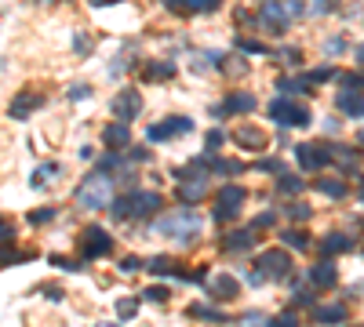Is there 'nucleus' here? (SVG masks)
<instances>
[{"label":"nucleus","instance_id":"nucleus-48","mask_svg":"<svg viewBox=\"0 0 364 327\" xmlns=\"http://www.w3.org/2000/svg\"><path fill=\"white\" fill-rule=\"evenodd\" d=\"M142 266H146V262H142V258H135V255L120 262V269H124V273H135V269H142Z\"/></svg>","mask_w":364,"mask_h":327},{"label":"nucleus","instance_id":"nucleus-7","mask_svg":"<svg viewBox=\"0 0 364 327\" xmlns=\"http://www.w3.org/2000/svg\"><path fill=\"white\" fill-rule=\"evenodd\" d=\"M295 160H299V168H303V171H317V175L331 164V157H328V150L321 142H299L295 145Z\"/></svg>","mask_w":364,"mask_h":327},{"label":"nucleus","instance_id":"nucleus-29","mask_svg":"<svg viewBox=\"0 0 364 327\" xmlns=\"http://www.w3.org/2000/svg\"><path fill=\"white\" fill-rule=\"evenodd\" d=\"M208 164H212L219 175H241V171H244V164H241V160H219L215 153H208Z\"/></svg>","mask_w":364,"mask_h":327},{"label":"nucleus","instance_id":"nucleus-40","mask_svg":"<svg viewBox=\"0 0 364 327\" xmlns=\"http://www.w3.org/2000/svg\"><path fill=\"white\" fill-rule=\"evenodd\" d=\"M266 327H299V320H295V313L288 309V313H277V317H270V324Z\"/></svg>","mask_w":364,"mask_h":327},{"label":"nucleus","instance_id":"nucleus-22","mask_svg":"<svg viewBox=\"0 0 364 327\" xmlns=\"http://www.w3.org/2000/svg\"><path fill=\"white\" fill-rule=\"evenodd\" d=\"M350 248H354V237H346V233H328L321 240V251L324 255H346Z\"/></svg>","mask_w":364,"mask_h":327},{"label":"nucleus","instance_id":"nucleus-16","mask_svg":"<svg viewBox=\"0 0 364 327\" xmlns=\"http://www.w3.org/2000/svg\"><path fill=\"white\" fill-rule=\"evenodd\" d=\"M102 142L109 145V150H128V145H132V131H128V124H124V120H113V124H109L106 131H102Z\"/></svg>","mask_w":364,"mask_h":327},{"label":"nucleus","instance_id":"nucleus-8","mask_svg":"<svg viewBox=\"0 0 364 327\" xmlns=\"http://www.w3.org/2000/svg\"><path fill=\"white\" fill-rule=\"evenodd\" d=\"M81 251H84V258H106L113 251V237H109L102 225H88L84 237H81Z\"/></svg>","mask_w":364,"mask_h":327},{"label":"nucleus","instance_id":"nucleus-52","mask_svg":"<svg viewBox=\"0 0 364 327\" xmlns=\"http://www.w3.org/2000/svg\"><path fill=\"white\" fill-rule=\"evenodd\" d=\"M223 138H226L223 131H212V135H208V145H212V150H215V145H223Z\"/></svg>","mask_w":364,"mask_h":327},{"label":"nucleus","instance_id":"nucleus-3","mask_svg":"<svg viewBox=\"0 0 364 327\" xmlns=\"http://www.w3.org/2000/svg\"><path fill=\"white\" fill-rule=\"evenodd\" d=\"M161 204H164L161 193H153V189H132L128 196H117L109 207H113L117 218H146V215H153V211H161Z\"/></svg>","mask_w":364,"mask_h":327},{"label":"nucleus","instance_id":"nucleus-45","mask_svg":"<svg viewBox=\"0 0 364 327\" xmlns=\"http://www.w3.org/2000/svg\"><path fill=\"white\" fill-rule=\"evenodd\" d=\"M73 40H77V44H73V51H77V55H88L91 47H95V44H91V37H88V33H77Z\"/></svg>","mask_w":364,"mask_h":327},{"label":"nucleus","instance_id":"nucleus-46","mask_svg":"<svg viewBox=\"0 0 364 327\" xmlns=\"http://www.w3.org/2000/svg\"><path fill=\"white\" fill-rule=\"evenodd\" d=\"M84 98H91V84H73L70 88V102H84Z\"/></svg>","mask_w":364,"mask_h":327},{"label":"nucleus","instance_id":"nucleus-51","mask_svg":"<svg viewBox=\"0 0 364 327\" xmlns=\"http://www.w3.org/2000/svg\"><path fill=\"white\" fill-rule=\"evenodd\" d=\"M328 51L339 55V51H342V37H331V40H328Z\"/></svg>","mask_w":364,"mask_h":327},{"label":"nucleus","instance_id":"nucleus-6","mask_svg":"<svg viewBox=\"0 0 364 327\" xmlns=\"http://www.w3.org/2000/svg\"><path fill=\"white\" fill-rule=\"evenodd\" d=\"M248 200V193H244V186H223L219 189V200H215V207H212V215L219 218V222H230V218H237V211H241V204Z\"/></svg>","mask_w":364,"mask_h":327},{"label":"nucleus","instance_id":"nucleus-1","mask_svg":"<svg viewBox=\"0 0 364 327\" xmlns=\"http://www.w3.org/2000/svg\"><path fill=\"white\" fill-rule=\"evenodd\" d=\"M113 189H117V182H113V175L109 171H91L81 186H77V207H84V211H102V207H109L113 204Z\"/></svg>","mask_w":364,"mask_h":327},{"label":"nucleus","instance_id":"nucleus-58","mask_svg":"<svg viewBox=\"0 0 364 327\" xmlns=\"http://www.w3.org/2000/svg\"><path fill=\"white\" fill-rule=\"evenodd\" d=\"M262 4H270V0H262Z\"/></svg>","mask_w":364,"mask_h":327},{"label":"nucleus","instance_id":"nucleus-41","mask_svg":"<svg viewBox=\"0 0 364 327\" xmlns=\"http://www.w3.org/2000/svg\"><path fill=\"white\" fill-rule=\"evenodd\" d=\"M22 258H33V251L22 255V251H8L4 244H0V266H11V262H22Z\"/></svg>","mask_w":364,"mask_h":327},{"label":"nucleus","instance_id":"nucleus-5","mask_svg":"<svg viewBox=\"0 0 364 327\" xmlns=\"http://www.w3.org/2000/svg\"><path fill=\"white\" fill-rule=\"evenodd\" d=\"M270 120H277V124H284V127H306L310 124V109L303 106V102H292V98H274L270 102Z\"/></svg>","mask_w":364,"mask_h":327},{"label":"nucleus","instance_id":"nucleus-56","mask_svg":"<svg viewBox=\"0 0 364 327\" xmlns=\"http://www.w3.org/2000/svg\"><path fill=\"white\" fill-rule=\"evenodd\" d=\"M357 142H361V145H364V127H361V131H357Z\"/></svg>","mask_w":364,"mask_h":327},{"label":"nucleus","instance_id":"nucleus-43","mask_svg":"<svg viewBox=\"0 0 364 327\" xmlns=\"http://www.w3.org/2000/svg\"><path fill=\"white\" fill-rule=\"evenodd\" d=\"M313 84H324V80H331V77H339V73H331V65H317V70H310L306 73Z\"/></svg>","mask_w":364,"mask_h":327},{"label":"nucleus","instance_id":"nucleus-11","mask_svg":"<svg viewBox=\"0 0 364 327\" xmlns=\"http://www.w3.org/2000/svg\"><path fill=\"white\" fill-rule=\"evenodd\" d=\"M259 269H262L266 276H274V280H284L288 273H295V269H292V255L280 251V248L262 251V255H259Z\"/></svg>","mask_w":364,"mask_h":327},{"label":"nucleus","instance_id":"nucleus-55","mask_svg":"<svg viewBox=\"0 0 364 327\" xmlns=\"http://www.w3.org/2000/svg\"><path fill=\"white\" fill-rule=\"evenodd\" d=\"M357 62H361V65H364V44H361V47H357Z\"/></svg>","mask_w":364,"mask_h":327},{"label":"nucleus","instance_id":"nucleus-9","mask_svg":"<svg viewBox=\"0 0 364 327\" xmlns=\"http://www.w3.org/2000/svg\"><path fill=\"white\" fill-rule=\"evenodd\" d=\"M204 291H208L215 302H233L237 291H241V284H237L233 273H208V276H204Z\"/></svg>","mask_w":364,"mask_h":327},{"label":"nucleus","instance_id":"nucleus-42","mask_svg":"<svg viewBox=\"0 0 364 327\" xmlns=\"http://www.w3.org/2000/svg\"><path fill=\"white\" fill-rule=\"evenodd\" d=\"M55 218V207H37V211H29V222L33 225H44V222H52Z\"/></svg>","mask_w":364,"mask_h":327},{"label":"nucleus","instance_id":"nucleus-34","mask_svg":"<svg viewBox=\"0 0 364 327\" xmlns=\"http://www.w3.org/2000/svg\"><path fill=\"white\" fill-rule=\"evenodd\" d=\"M113 305H117V317H120V320H132V317L139 313V302H135V298H117Z\"/></svg>","mask_w":364,"mask_h":327},{"label":"nucleus","instance_id":"nucleus-19","mask_svg":"<svg viewBox=\"0 0 364 327\" xmlns=\"http://www.w3.org/2000/svg\"><path fill=\"white\" fill-rule=\"evenodd\" d=\"M335 106H339V113H346V117H364V95L361 91L342 88L339 98H335Z\"/></svg>","mask_w":364,"mask_h":327},{"label":"nucleus","instance_id":"nucleus-2","mask_svg":"<svg viewBox=\"0 0 364 327\" xmlns=\"http://www.w3.org/2000/svg\"><path fill=\"white\" fill-rule=\"evenodd\" d=\"M157 233L175 240V244H193L204 233V218L193 211H175V215H161L157 218Z\"/></svg>","mask_w":364,"mask_h":327},{"label":"nucleus","instance_id":"nucleus-26","mask_svg":"<svg viewBox=\"0 0 364 327\" xmlns=\"http://www.w3.org/2000/svg\"><path fill=\"white\" fill-rule=\"evenodd\" d=\"M317 189L324 196H331V200H342V196H346V182H342V178H317Z\"/></svg>","mask_w":364,"mask_h":327},{"label":"nucleus","instance_id":"nucleus-53","mask_svg":"<svg viewBox=\"0 0 364 327\" xmlns=\"http://www.w3.org/2000/svg\"><path fill=\"white\" fill-rule=\"evenodd\" d=\"M91 8H106V4H117V0H88Z\"/></svg>","mask_w":364,"mask_h":327},{"label":"nucleus","instance_id":"nucleus-44","mask_svg":"<svg viewBox=\"0 0 364 327\" xmlns=\"http://www.w3.org/2000/svg\"><path fill=\"white\" fill-rule=\"evenodd\" d=\"M266 324H270V320H262L259 313H244L241 320H237L233 327H266Z\"/></svg>","mask_w":364,"mask_h":327},{"label":"nucleus","instance_id":"nucleus-28","mask_svg":"<svg viewBox=\"0 0 364 327\" xmlns=\"http://www.w3.org/2000/svg\"><path fill=\"white\" fill-rule=\"evenodd\" d=\"M280 240L288 244L292 251H306V248H310V237L303 233V229H284V233H280Z\"/></svg>","mask_w":364,"mask_h":327},{"label":"nucleus","instance_id":"nucleus-4","mask_svg":"<svg viewBox=\"0 0 364 327\" xmlns=\"http://www.w3.org/2000/svg\"><path fill=\"white\" fill-rule=\"evenodd\" d=\"M303 11V0H284V4H262V11H259V22L270 29V33H284L292 26V19Z\"/></svg>","mask_w":364,"mask_h":327},{"label":"nucleus","instance_id":"nucleus-18","mask_svg":"<svg viewBox=\"0 0 364 327\" xmlns=\"http://www.w3.org/2000/svg\"><path fill=\"white\" fill-rule=\"evenodd\" d=\"M204 196H208V178H189V182H182V186H179V200H182L186 207L200 204Z\"/></svg>","mask_w":364,"mask_h":327},{"label":"nucleus","instance_id":"nucleus-36","mask_svg":"<svg viewBox=\"0 0 364 327\" xmlns=\"http://www.w3.org/2000/svg\"><path fill=\"white\" fill-rule=\"evenodd\" d=\"M339 84L350 91H364V73H339Z\"/></svg>","mask_w":364,"mask_h":327},{"label":"nucleus","instance_id":"nucleus-13","mask_svg":"<svg viewBox=\"0 0 364 327\" xmlns=\"http://www.w3.org/2000/svg\"><path fill=\"white\" fill-rule=\"evenodd\" d=\"M266 131L262 127H233V145H241L248 153H262L266 150Z\"/></svg>","mask_w":364,"mask_h":327},{"label":"nucleus","instance_id":"nucleus-25","mask_svg":"<svg viewBox=\"0 0 364 327\" xmlns=\"http://www.w3.org/2000/svg\"><path fill=\"white\" fill-rule=\"evenodd\" d=\"M313 320L317 324H342L346 305H313Z\"/></svg>","mask_w":364,"mask_h":327},{"label":"nucleus","instance_id":"nucleus-17","mask_svg":"<svg viewBox=\"0 0 364 327\" xmlns=\"http://www.w3.org/2000/svg\"><path fill=\"white\" fill-rule=\"evenodd\" d=\"M310 284L313 287H335L339 284V269H335V262H317V266L310 269Z\"/></svg>","mask_w":364,"mask_h":327},{"label":"nucleus","instance_id":"nucleus-20","mask_svg":"<svg viewBox=\"0 0 364 327\" xmlns=\"http://www.w3.org/2000/svg\"><path fill=\"white\" fill-rule=\"evenodd\" d=\"M40 106H44V98H40V95H33V91H22V95L11 102V117H15V120H26L29 113H33V109H40Z\"/></svg>","mask_w":364,"mask_h":327},{"label":"nucleus","instance_id":"nucleus-31","mask_svg":"<svg viewBox=\"0 0 364 327\" xmlns=\"http://www.w3.org/2000/svg\"><path fill=\"white\" fill-rule=\"evenodd\" d=\"M189 317L208 320V324H226V313H219V309H212V305H193V309H189Z\"/></svg>","mask_w":364,"mask_h":327},{"label":"nucleus","instance_id":"nucleus-12","mask_svg":"<svg viewBox=\"0 0 364 327\" xmlns=\"http://www.w3.org/2000/svg\"><path fill=\"white\" fill-rule=\"evenodd\" d=\"M142 113V98H139V91L135 88H124V91H117V98H113V117L117 120H135Z\"/></svg>","mask_w":364,"mask_h":327},{"label":"nucleus","instance_id":"nucleus-30","mask_svg":"<svg viewBox=\"0 0 364 327\" xmlns=\"http://www.w3.org/2000/svg\"><path fill=\"white\" fill-rule=\"evenodd\" d=\"M277 193L299 196V193H303V178H299V175H280V178H277Z\"/></svg>","mask_w":364,"mask_h":327},{"label":"nucleus","instance_id":"nucleus-35","mask_svg":"<svg viewBox=\"0 0 364 327\" xmlns=\"http://www.w3.org/2000/svg\"><path fill=\"white\" fill-rule=\"evenodd\" d=\"M146 266H150L153 273H161V276H168L171 269H175V262H171L168 255H157V258H150V262H146Z\"/></svg>","mask_w":364,"mask_h":327},{"label":"nucleus","instance_id":"nucleus-27","mask_svg":"<svg viewBox=\"0 0 364 327\" xmlns=\"http://www.w3.org/2000/svg\"><path fill=\"white\" fill-rule=\"evenodd\" d=\"M142 77H146V80H168V77H175V65L150 62V65H142Z\"/></svg>","mask_w":364,"mask_h":327},{"label":"nucleus","instance_id":"nucleus-49","mask_svg":"<svg viewBox=\"0 0 364 327\" xmlns=\"http://www.w3.org/2000/svg\"><path fill=\"white\" fill-rule=\"evenodd\" d=\"M274 225V211H262V215L255 218V229H270Z\"/></svg>","mask_w":364,"mask_h":327},{"label":"nucleus","instance_id":"nucleus-37","mask_svg":"<svg viewBox=\"0 0 364 327\" xmlns=\"http://www.w3.org/2000/svg\"><path fill=\"white\" fill-rule=\"evenodd\" d=\"M237 47H241V51H248V55H266V51H270L266 44L251 40V37H241V40H237Z\"/></svg>","mask_w":364,"mask_h":327},{"label":"nucleus","instance_id":"nucleus-24","mask_svg":"<svg viewBox=\"0 0 364 327\" xmlns=\"http://www.w3.org/2000/svg\"><path fill=\"white\" fill-rule=\"evenodd\" d=\"M52 178H62V168H58V164H40V168L33 171V178H29V186H33V189H47Z\"/></svg>","mask_w":364,"mask_h":327},{"label":"nucleus","instance_id":"nucleus-32","mask_svg":"<svg viewBox=\"0 0 364 327\" xmlns=\"http://www.w3.org/2000/svg\"><path fill=\"white\" fill-rule=\"evenodd\" d=\"M219 62H226V55H219V51H204L193 58V73H204V65H219Z\"/></svg>","mask_w":364,"mask_h":327},{"label":"nucleus","instance_id":"nucleus-21","mask_svg":"<svg viewBox=\"0 0 364 327\" xmlns=\"http://www.w3.org/2000/svg\"><path fill=\"white\" fill-rule=\"evenodd\" d=\"M255 233H259L255 225H251V229H237V233H230V237L223 240V248H226V251H248L251 244H255Z\"/></svg>","mask_w":364,"mask_h":327},{"label":"nucleus","instance_id":"nucleus-47","mask_svg":"<svg viewBox=\"0 0 364 327\" xmlns=\"http://www.w3.org/2000/svg\"><path fill=\"white\" fill-rule=\"evenodd\" d=\"M255 168H259V171H274V175H284V164H280V160H259Z\"/></svg>","mask_w":364,"mask_h":327},{"label":"nucleus","instance_id":"nucleus-33","mask_svg":"<svg viewBox=\"0 0 364 327\" xmlns=\"http://www.w3.org/2000/svg\"><path fill=\"white\" fill-rule=\"evenodd\" d=\"M335 8V0H303V11L306 15H328Z\"/></svg>","mask_w":364,"mask_h":327},{"label":"nucleus","instance_id":"nucleus-15","mask_svg":"<svg viewBox=\"0 0 364 327\" xmlns=\"http://www.w3.org/2000/svg\"><path fill=\"white\" fill-rule=\"evenodd\" d=\"M164 8L175 15H208L219 8V0H164Z\"/></svg>","mask_w":364,"mask_h":327},{"label":"nucleus","instance_id":"nucleus-54","mask_svg":"<svg viewBox=\"0 0 364 327\" xmlns=\"http://www.w3.org/2000/svg\"><path fill=\"white\" fill-rule=\"evenodd\" d=\"M0 237H11V225L8 222H0Z\"/></svg>","mask_w":364,"mask_h":327},{"label":"nucleus","instance_id":"nucleus-59","mask_svg":"<svg viewBox=\"0 0 364 327\" xmlns=\"http://www.w3.org/2000/svg\"><path fill=\"white\" fill-rule=\"evenodd\" d=\"M361 196H364V189H361Z\"/></svg>","mask_w":364,"mask_h":327},{"label":"nucleus","instance_id":"nucleus-57","mask_svg":"<svg viewBox=\"0 0 364 327\" xmlns=\"http://www.w3.org/2000/svg\"><path fill=\"white\" fill-rule=\"evenodd\" d=\"M95 327H120V324H95Z\"/></svg>","mask_w":364,"mask_h":327},{"label":"nucleus","instance_id":"nucleus-38","mask_svg":"<svg viewBox=\"0 0 364 327\" xmlns=\"http://www.w3.org/2000/svg\"><path fill=\"white\" fill-rule=\"evenodd\" d=\"M168 298H171L168 287H146L142 291V302H168Z\"/></svg>","mask_w":364,"mask_h":327},{"label":"nucleus","instance_id":"nucleus-39","mask_svg":"<svg viewBox=\"0 0 364 327\" xmlns=\"http://www.w3.org/2000/svg\"><path fill=\"white\" fill-rule=\"evenodd\" d=\"M310 215H313V211H310V204H299V200H295V204H288V218H295V222H306Z\"/></svg>","mask_w":364,"mask_h":327},{"label":"nucleus","instance_id":"nucleus-10","mask_svg":"<svg viewBox=\"0 0 364 327\" xmlns=\"http://www.w3.org/2000/svg\"><path fill=\"white\" fill-rule=\"evenodd\" d=\"M189 131H193V120H189V117H164L161 124H153L146 131V138L150 142H168L175 135H189Z\"/></svg>","mask_w":364,"mask_h":327},{"label":"nucleus","instance_id":"nucleus-50","mask_svg":"<svg viewBox=\"0 0 364 327\" xmlns=\"http://www.w3.org/2000/svg\"><path fill=\"white\" fill-rule=\"evenodd\" d=\"M295 298L303 302V305H310V302H313V291H310V287H299V291H295Z\"/></svg>","mask_w":364,"mask_h":327},{"label":"nucleus","instance_id":"nucleus-14","mask_svg":"<svg viewBox=\"0 0 364 327\" xmlns=\"http://www.w3.org/2000/svg\"><path fill=\"white\" fill-rule=\"evenodd\" d=\"M259 109V98L255 95H248V91H233V95H226V102L219 106V113H255Z\"/></svg>","mask_w":364,"mask_h":327},{"label":"nucleus","instance_id":"nucleus-23","mask_svg":"<svg viewBox=\"0 0 364 327\" xmlns=\"http://www.w3.org/2000/svg\"><path fill=\"white\" fill-rule=\"evenodd\" d=\"M310 88H313L310 77H280V80H277V91H280V95H306Z\"/></svg>","mask_w":364,"mask_h":327}]
</instances>
